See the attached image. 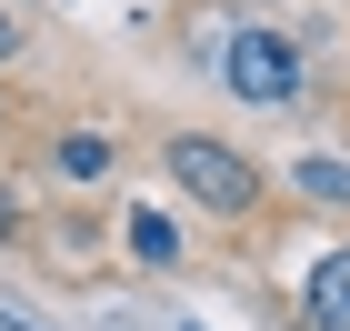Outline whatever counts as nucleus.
Masks as SVG:
<instances>
[{
    "instance_id": "8",
    "label": "nucleus",
    "mask_w": 350,
    "mask_h": 331,
    "mask_svg": "<svg viewBox=\"0 0 350 331\" xmlns=\"http://www.w3.org/2000/svg\"><path fill=\"white\" fill-rule=\"evenodd\" d=\"M21 51H30V30L10 21V10H0V71H21Z\"/></svg>"
},
{
    "instance_id": "4",
    "label": "nucleus",
    "mask_w": 350,
    "mask_h": 331,
    "mask_svg": "<svg viewBox=\"0 0 350 331\" xmlns=\"http://www.w3.org/2000/svg\"><path fill=\"white\" fill-rule=\"evenodd\" d=\"M120 251H131V261H140V271H180V221H170V211H131V221H120Z\"/></svg>"
},
{
    "instance_id": "2",
    "label": "nucleus",
    "mask_w": 350,
    "mask_h": 331,
    "mask_svg": "<svg viewBox=\"0 0 350 331\" xmlns=\"http://www.w3.org/2000/svg\"><path fill=\"white\" fill-rule=\"evenodd\" d=\"M220 90L250 110H300V90H310V60H300L291 30H270V21H241L230 40H220Z\"/></svg>"
},
{
    "instance_id": "3",
    "label": "nucleus",
    "mask_w": 350,
    "mask_h": 331,
    "mask_svg": "<svg viewBox=\"0 0 350 331\" xmlns=\"http://www.w3.org/2000/svg\"><path fill=\"white\" fill-rule=\"evenodd\" d=\"M300 311H310V331H350V241L310 261V281H300Z\"/></svg>"
},
{
    "instance_id": "7",
    "label": "nucleus",
    "mask_w": 350,
    "mask_h": 331,
    "mask_svg": "<svg viewBox=\"0 0 350 331\" xmlns=\"http://www.w3.org/2000/svg\"><path fill=\"white\" fill-rule=\"evenodd\" d=\"M21 231H30V211H21V191H10V181H0V251L21 241Z\"/></svg>"
},
{
    "instance_id": "6",
    "label": "nucleus",
    "mask_w": 350,
    "mask_h": 331,
    "mask_svg": "<svg viewBox=\"0 0 350 331\" xmlns=\"http://www.w3.org/2000/svg\"><path fill=\"white\" fill-rule=\"evenodd\" d=\"M300 191L310 201H350V171L340 161H300Z\"/></svg>"
},
{
    "instance_id": "9",
    "label": "nucleus",
    "mask_w": 350,
    "mask_h": 331,
    "mask_svg": "<svg viewBox=\"0 0 350 331\" xmlns=\"http://www.w3.org/2000/svg\"><path fill=\"white\" fill-rule=\"evenodd\" d=\"M0 121H10V90H0Z\"/></svg>"
},
{
    "instance_id": "1",
    "label": "nucleus",
    "mask_w": 350,
    "mask_h": 331,
    "mask_svg": "<svg viewBox=\"0 0 350 331\" xmlns=\"http://www.w3.org/2000/svg\"><path fill=\"white\" fill-rule=\"evenodd\" d=\"M161 171H170V191H180L190 211H211V221H250L270 201L260 161H250L241 140H220V131H170L161 140Z\"/></svg>"
},
{
    "instance_id": "5",
    "label": "nucleus",
    "mask_w": 350,
    "mask_h": 331,
    "mask_svg": "<svg viewBox=\"0 0 350 331\" xmlns=\"http://www.w3.org/2000/svg\"><path fill=\"white\" fill-rule=\"evenodd\" d=\"M51 171L90 191V181H110V171H120V140H110V131H60V140H51Z\"/></svg>"
}]
</instances>
